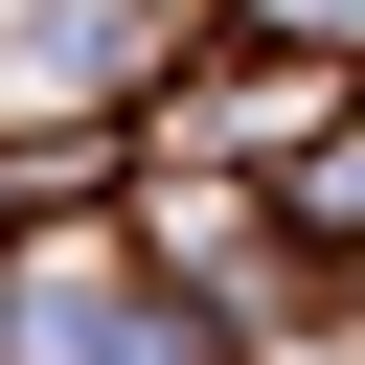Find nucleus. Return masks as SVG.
Here are the masks:
<instances>
[{"label": "nucleus", "mask_w": 365, "mask_h": 365, "mask_svg": "<svg viewBox=\"0 0 365 365\" xmlns=\"http://www.w3.org/2000/svg\"><path fill=\"white\" fill-rule=\"evenodd\" d=\"M0 365H228L137 205H0Z\"/></svg>", "instance_id": "obj_1"}, {"label": "nucleus", "mask_w": 365, "mask_h": 365, "mask_svg": "<svg viewBox=\"0 0 365 365\" xmlns=\"http://www.w3.org/2000/svg\"><path fill=\"white\" fill-rule=\"evenodd\" d=\"M205 46H274V68H342L365 91V0H205Z\"/></svg>", "instance_id": "obj_2"}]
</instances>
